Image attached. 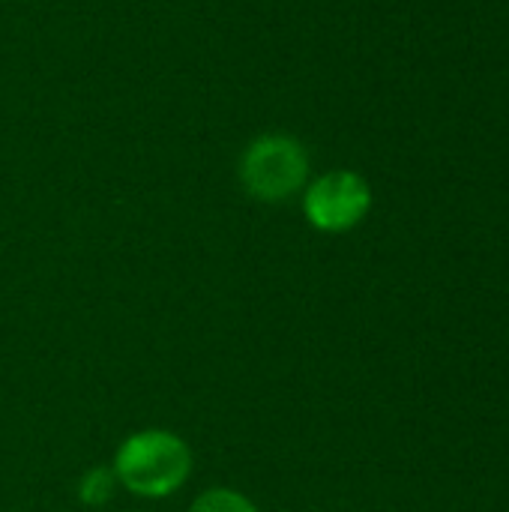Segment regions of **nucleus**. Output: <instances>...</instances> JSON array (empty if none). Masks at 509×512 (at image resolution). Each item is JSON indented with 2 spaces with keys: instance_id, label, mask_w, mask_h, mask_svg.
<instances>
[{
  "instance_id": "obj_2",
  "label": "nucleus",
  "mask_w": 509,
  "mask_h": 512,
  "mask_svg": "<svg viewBox=\"0 0 509 512\" xmlns=\"http://www.w3.org/2000/svg\"><path fill=\"white\" fill-rule=\"evenodd\" d=\"M240 180L258 201H285L309 180V153L291 135H261L240 159Z\"/></svg>"
},
{
  "instance_id": "obj_1",
  "label": "nucleus",
  "mask_w": 509,
  "mask_h": 512,
  "mask_svg": "<svg viewBox=\"0 0 509 512\" xmlns=\"http://www.w3.org/2000/svg\"><path fill=\"white\" fill-rule=\"evenodd\" d=\"M111 471L126 492L159 501L183 489L189 480L192 450L168 429H141L117 447Z\"/></svg>"
},
{
  "instance_id": "obj_4",
  "label": "nucleus",
  "mask_w": 509,
  "mask_h": 512,
  "mask_svg": "<svg viewBox=\"0 0 509 512\" xmlns=\"http://www.w3.org/2000/svg\"><path fill=\"white\" fill-rule=\"evenodd\" d=\"M117 477H114V471L111 468H93V471H87L84 477H81V483H78V498H81V504H87V507H102V504H108L111 498H114V492H117Z\"/></svg>"
},
{
  "instance_id": "obj_3",
  "label": "nucleus",
  "mask_w": 509,
  "mask_h": 512,
  "mask_svg": "<svg viewBox=\"0 0 509 512\" xmlns=\"http://www.w3.org/2000/svg\"><path fill=\"white\" fill-rule=\"evenodd\" d=\"M372 210L369 183L348 168L321 174L303 195V213L312 228L324 234H345L357 228Z\"/></svg>"
},
{
  "instance_id": "obj_5",
  "label": "nucleus",
  "mask_w": 509,
  "mask_h": 512,
  "mask_svg": "<svg viewBox=\"0 0 509 512\" xmlns=\"http://www.w3.org/2000/svg\"><path fill=\"white\" fill-rule=\"evenodd\" d=\"M189 512H261L246 495L234 489H207L192 501Z\"/></svg>"
}]
</instances>
